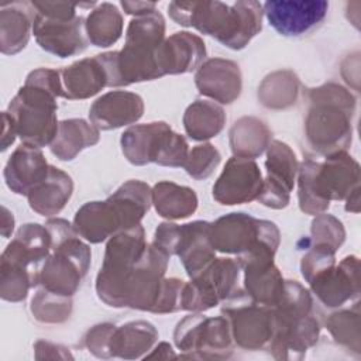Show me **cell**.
Instances as JSON below:
<instances>
[{
  "label": "cell",
  "instance_id": "cell-1",
  "mask_svg": "<svg viewBox=\"0 0 361 361\" xmlns=\"http://www.w3.org/2000/svg\"><path fill=\"white\" fill-rule=\"evenodd\" d=\"M169 17L179 25L193 27L213 37L224 47L238 51L262 30V4L254 0L223 1H172Z\"/></svg>",
  "mask_w": 361,
  "mask_h": 361
},
{
  "label": "cell",
  "instance_id": "cell-2",
  "mask_svg": "<svg viewBox=\"0 0 361 361\" xmlns=\"http://www.w3.org/2000/svg\"><path fill=\"white\" fill-rule=\"evenodd\" d=\"M62 93L61 71L38 68L28 73L7 109L21 144L37 148L51 145L59 126L56 100Z\"/></svg>",
  "mask_w": 361,
  "mask_h": 361
},
{
  "label": "cell",
  "instance_id": "cell-3",
  "mask_svg": "<svg viewBox=\"0 0 361 361\" xmlns=\"http://www.w3.org/2000/svg\"><path fill=\"white\" fill-rule=\"evenodd\" d=\"M305 140L319 155L347 151L353 140L355 97L344 86L327 82L306 90Z\"/></svg>",
  "mask_w": 361,
  "mask_h": 361
},
{
  "label": "cell",
  "instance_id": "cell-4",
  "mask_svg": "<svg viewBox=\"0 0 361 361\" xmlns=\"http://www.w3.org/2000/svg\"><path fill=\"white\" fill-rule=\"evenodd\" d=\"M165 18L158 10L135 17L127 27L123 49L99 54L109 73V87L162 78L157 52L165 39Z\"/></svg>",
  "mask_w": 361,
  "mask_h": 361
},
{
  "label": "cell",
  "instance_id": "cell-5",
  "mask_svg": "<svg viewBox=\"0 0 361 361\" xmlns=\"http://www.w3.org/2000/svg\"><path fill=\"white\" fill-rule=\"evenodd\" d=\"M152 204L148 183L130 179L103 202H87L75 214L72 226L79 237L99 244L114 234L141 224Z\"/></svg>",
  "mask_w": 361,
  "mask_h": 361
},
{
  "label": "cell",
  "instance_id": "cell-6",
  "mask_svg": "<svg viewBox=\"0 0 361 361\" xmlns=\"http://www.w3.org/2000/svg\"><path fill=\"white\" fill-rule=\"evenodd\" d=\"M274 312V336L268 345L275 360H300L316 345L320 322L313 312L312 292L298 281H285V288Z\"/></svg>",
  "mask_w": 361,
  "mask_h": 361
},
{
  "label": "cell",
  "instance_id": "cell-7",
  "mask_svg": "<svg viewBox=\"0 0 361 361\" xmlns=\"http://www.w3.org/2000/svg\"><path fill=\"white\" fill-rule=\"evenodd\" d=\"M296 176L300 210L317 216L330 207L331 200H345L360 188V164L347 151H340L323 162L305 159Z\"/></svg>",
  "mask_w": 361,
  "mask_h": 361
},
{
  "label": "cell",
  "instance_id": "cell-8",
  "mask_svg": "<svg viewBox=\"0 0 361 361\" xmlns=\"http://www.w3.org/2000/svg\"><path fill=\"white\" fill-rule=\"evenodd\" d=\"M52 237V250L39 271V285L62 296H73L87 275L92 252L73 226L65 219L45 223Z\"/></svg>",
  "mask_w": 361,
  "mask_h": 361
},
{
  "label": "cell",
  "instance_id": "cell-9",
  "mask_svg": "<svg viewBox=\"0 0 361 361\" xmlns=\"http://www.w3.org/2000/svg\"><path fill=\"white\" fill-rule=\"evenodd\" d=\"M120 144L126 159L135 166L154 162L179 168L185 165L189 154L185 137L175 133L165 121L131 126L121 134Z\"/></svg>",
  "mask_w": 361,
  "mask_h": 361
},
{
  "label": "cell",
  "instance_id": "cell-10",
  "mask_svg": "<svg viewBox=\"0 0 361 361\" xmlns=\"http://www.w3.org/2000/svg\"><path fill=\"white\" fill-rule=\"evenodd\" d=\"M168 262L169 255L165 251L154 243L148 244L144 255L123 276L104 303L111 307H130L152 313L161 295Z\"/></svg>",
  "mask_w": 361,
  "mask_h": 361
},
{
  "label": "cell",
  "instance_id": "cell-11",
  "mask_svg": "<svg viewBox=\"0 0 361 361\" xmlns=\"http://www.w3.org/2000/svg\"><path fill=\"white\" fill-rule=\"evenodd\" d=\"M173 343L182 353L179 357L188 360H227L234 345L228 319L207 317L202 312H192L176 324Z\"/></svg>",
  "mask_w": 361,
  "mask_h": 361
},
{
  "label": "cell",
  "instance_id": "cell-12",
  "mask_svg": "<svg viewBox=\"0 0 361 361\" xmlns=\"http://www.w3.org/2000/svg\"><path fill=\"white\" fill-rule=\"evenodd\" d=\"M221 314L231 326L234 344L243 350H268L275 322L272 307L252 300L245 290L237 289L223 302Z\"/></svg>",
  "mask_w": 361,
  "mask_h": 361
},
{
  "label": "cell",
  "instance_id": "cell-13",
  "mask_svg": "<svg viewBox=\"0 0 361 361\" xmlns=\"http://www.w3.org/2000/svg\"><path fill=\"white\" fill-rule=\"evenodd\" d=\"M240 269L237 259L214 258L190 282H185L182 310L206 312L223 303L238 289Z\"/></svg>",
  "mask_w": 361,
  "mask_h": 361
},
{
  "label": "cell",
  "instance_id": "cell-14",
  "mask_svg": "<svg viewBox=\"0 0 361 361\" xmlns=\"http://www.w3.org/2000/svg\"><path fill=\"white\" fill-rule=\"evenodd\" d=\"M148 247L141 224L120 231L109 238L103 264L96 276V293L104 302L116 289L123 276L142 257Z\"/></svg>",
  "mask_w": 361,
  "mask_h": 361
},
{
  "label": "cell",
  "instance_id": "cell-15",
  "mask_svg": "<svg viewBox=\"0 0 361 361\" xmlns=\"http://www.w3.org/2000/svg\"><path fill=\"white\" fill-rule=\"evenodd\" d=\"M51 250L52 237L45 224H23L3 251L0 268L28 274L39 285V271Z\"/></svg>",
  "mask_w": 361,
  "mask_h": 361
},
{
  "label": "cell",
  "instance_id": "cell-16",
  "mask_svg": "<svg viewBox=\"0 0 361 361\" xmlns=\"http://www.w3.org/2000/svg\"><path fill=\"white\" fill-rule=\"evenodd\" d=\"M265 168L267 178L257 200L269 209H285L289 204L299 168L293 149L286 142L272 140L267 148Z\"/></svg>",
  "mask_w": 361,
  "mask_h": 361
},
{
  "label": "cell",
  "instance_id": "cell-17",
  "mask_svg": "<svg viewBox=\"0 0 361 361\" xmlns=\"http://www.w3.org/2000/svg\"><path fill=\"white\" fill-rule=\"evenodd\" d=\"M276 224L247 213H228L210 226V243L214 251L243 255L251 251Z\"/></svg>",
  "mask_w": 361,
  "mask_h": 361
},
{
  "label": "cell",
  "instance_id": "cell-18",
  "mask_svg": "<svg viewBox=\"0 0 361 361\" xmlns=\"http://www.w3.org/2000/svg\"><path fill=\"white\" fill-rule=\"evenodd\" d=\"M269 25L283 37H300L317 28L327 16L324 0H268L262 4Z\"/></svg>",
  "mask_w": 361,
  "mask_h": 361
},
{
  "label": "cell",
  "instance_id": "cell-19",
  "mask_svg": "<svg viewBox=\"0 0 361 361\" xmlns=\"http://www.w3.org/2000/svg\"><path fill=\"white\" fill-rule=\"evenodd\" d=\"M32 34L44 51L59 58L82 54L89 45L86 18L82 16L75 18H51L35 11Z\"/></svg>",
  "mask_w": 361,
  "mask_h": 361
},
{
  "label": "cell",
  "instance_id": "cell-20",
  "mask_svg": "<svg viewBox=\"0 0 361 361\" xmlns=\"http://www.w3.org/2000/svg\"><path fill=\"white\" fill-rule=\"evenodd\" d=\"M262 173L254 159L231 157L213 186V197L223 206L257 200L262 189Z\"/></svg>",
  "mask_w": 361,
  "mask_h": 361
},
{
  "label": "cell",
  "instance_id": "cell-21",
  "mask_svg": "<svg viewBox=\"0 0 361 361\" xmlns=\"http://www.w3.org/2000/svg\"><path fill=\"white\" fill-rule=\"evenodd\" d=\"M310 290L326 307H340L360 295V259L344 257L338 265L326 271L310 283Z\"/></svg>",
  "mask_w": 361,
  "mask_h": 361
},
{
  "label": "cell",
  "instance_id": "cell-22",
  "mask_svg": "<svg viewBox=\"0 0 361 361\" xmlns=\"http://www.w3.org/2000/svg\"><path fill=\"white\" fill-rule=\"evenodd\" d=\"M195 83L200 94L220 104H231L241 93L243 78L234 61L212 58L196 71Z\"/></svg>",
  "mask_w": 361,
  "mask_h": 361
},
{
  "label": "cell",
  "instance_id": "cell-23",
  "mask_svg": "<svg viewBox=\"0 0 361 361\" xmlns=\"http://www.w3.org/2000/svg\"><path fill=\"white\" fill-rule=\"evenodd\" d=\"M204 58V41L189 31H179L165 38L157 52L161 76L193 72L200 68Z\"/></svg>",
  "mask_w": 361,
  "mask_h": 361
},
{
  "label": "cell",
  "instance_id": "cell-24",
  "mask_svg": "<svg viewBox=\"0 0 361 361\" xmlns=\"http://www.w3.org/2000/svg\"><path fill=\"white\" fill-rule=\"evenodd\" d=\"M144 114V100L140 94L113 90L96 99L89 110L90 123L99 130H114L137 123Z\"/></svg>",
  "mask_w": 361,
  "mask_h": 361
},
{
  "label": "cell",
  "instance_id": "cell-25",
  "mask_svg": "<svg viewBox=\"0 0 361 361\" xmlns=\"http://www.w3.org/2000/svg\"><path fill=\"white\" fill-rule=\"evenodd\" d=\"M244 271V290L259 305L275 306L285 288V279L271 257L237 258Z\"/></svg>",
  "mask_w": 361,
  "mask_h": 361
},
{
  "label": "cell",
  "instance_id": "cell-26",
  "mask_svg": "<svg viewBox=\"0 0 361 361\" xmlns=\"http://www.w3.org/2000/svg\"><path fill=\"white\" fill-rule=\"evenodd\" d=\"M48 171L49 165L41 148L21 144L8 157L3 175L11 192L27 196L47 178Z\"/></svg>",
  "mask_w": 361,
  "mask_h": 361
},
{
  "label": "cell",
  "instance_id": "cell-27",
  "mask_svg": "<svg viewBox=\"0 0 361 361\" xmlns=\"http://www.w3.org/2000/svg\"><path fill=\"white\" fill-rule=\"evenodd\" d=\"M210 226L212 223L204 220L179 226L175 255L179 257L189 278L200 274L216 258V251L210 243Z\"/></svg>",
  "mask_w": 361,
  "mask_h": 361
},
{
  "label": "cell",
  "instance_id": "cell-28",
  "mask_svg": "<svg viewBox=\"0 0 361 361\" xmlns=\"http://www.w3.org/2000/svg\"><path fill=\"white\" fill-rule=\"evenodd\" d=\"M62 97L68 100H83L109 87V73L100 58H85L61 69Z\"/></svg>",
  "mask_w": 361,
  "mask_h": 361
},
{
  "label": "cell",
  "instance_id": "cell-29",
  "mask_svg": "<svg viewBox=\"0 0 361 361\" xmlns=\"http://www.w3.org/2000/svg\"><path fill=\"white\" fill-rule=\"evenodd\" d=\"M35 8L31 1H13L0 7V49L4 55L23 51L30 39Z\"/></svg>",
  "mask_w": 361,
  "mask_h": 361
},
{
  "label": "cell",
  "instance_id": "cell-30",
  "mask_svg": "<svg viewBox=\"0 0 361 361\" xmlns=\"http://www.w3.org/2000/svg\"><path fill=\"white\" fill-rule=\"evenodd\" d=\"M73 193V180L62 169L49 165L47 178L38 183L28 195L30 207L44 217L61 213Z\"/></svg>",
  "mask_w": 361,
  "mask_h": 361
},
{
  "label": "cell",
  "instance_id": "cell-31",
  "mask_svg": "<svg viewBox=\"0 0 361 361\" xmlns=\"http://www.w3.org/2000/svg\"><path fill=\"white\" fill-rule=\"evenodd\" d=\"M158 340V330L145 320L128 322L123 326H116L110 340L111 358L137 360L144 358Z\"/></svg>",
  "mask_w": 361,
  "mask_h": 361
},
{
  "label": "cell",
  "instance_id": "cell-32",
  "mask_svg": "<svg viewBox=\"0 0 361 361\" xmlns=\"http://www.w3.org/2000/svg\"><path fill=\"white\" fill-rule=\"evenodd\" d=\"M100 140V130L83 118L62 120L56 135L49 145L51 152L61 161H72L85 148L93 147Z\"/></svg>",
  "mask_w": 361,
  "mask_h": 361
},
{
  "label": "cell",
  "instance_id": "cell-33",
  "mask_svg": "<svg viewBox=\"0 0 361 361\" xmlns=\"http://www.w3.org/2000/svg\"><path fill=\"white\" fill-rule=\"evenodd\" d=\"M272 133L268 126L252 116L238 118L228 131V142L234 157L255 159L271 144Z\"/></svg>",
  "mask_w": 361,
  "mask_h": 361
},
{
  "label": "cell",
  "instance_id": "cell-34",
  "mask_svg": "<svg viewBox=\"0 0 361 361\" xmlns=\"http://www.w3.org/2000/svg\"><path fill=\"white\" fill-rule=\"evenodd\" d=\"M197 196L192 188L169 180H161L152 188V204L158 216L168 220H182L197 209Z\"/></svg>",
  "mask_w": 361,
  "mask_h": 361
},
{
  "label": "cell",
  "instance_id": "cell-35",
  "mask_svg": "<svg viewBox=\"0 0 361 361\" xmlns=\"http://www.w3.org/2000/svg\"><path fill=\"white\" fill-rule=\"evenodd\" d=\"M226 124L224 109L207 99H197L183 113L186 134L195 141H206L221 133Z\"/></svg>",
  "mask_w": 361,
  "mask_h": 361
},
{
  "label": "cell",
  "instance_id": "cell-36",
  "mask_svg": "<svg viewBox=\"0 0 361 361\" xmlns=\"http://www.w3.org/2000/svg\"><path fill=\"white\" fill-rule=\"evenodd\" d=\"M89 42L94 47L107 48L116 44L123 34V16L116 4H97L86 18Z\"/></svg>",
  "mask_w": 361,
  "mask_h": 361
},
{
  "label": "cell",
  "instance_id": "cell-37",
  "mask_svg": "<svg viewBox=\"0 0 361 361\" xmlns=\"http://www.w3.org/2000/svg\"><path fill=\"white\" fill-rule=\"evenodd\" d=\"M300 82L292 71H276L268 75L258 87V99L268 109L282 110L295 104Z\"/></svg>",
  "mask_w": 361,
  "mask_h": 361
},
{
  "label": "cell",
  "instance_id": "cell-38",
  "mask_svg": "<svg viewBox=\"0 0 361 361\" xmlns=\"http://www.w3.org/2000/svg\"><path fill=\"white\" fill-rule=\"evenodd\" d=\"M326 327L333 340L355 353H361V334H360V306L355 302L354 307L331 313L326 320Z\"/></svg>",
  "mask_w": 361,
  "mask_h": 361
},
{
  "label": "cell",
  "instance_id": "cell-39",
  "mask_svg": "<svg viewBox=\"0 0 361 361\" xmlns=\"http://www.w3.org/2000/svg\"><path fill=\"white\" fill-rule=\"evenodd\" d=\"M31 313L34 319L41 323H63L71 317L72 298L62 296L41 288L31 300Z\"/></svg>",
  "mask_w": 361,
  "mask_h": 361
},
{
  "label": "cell",
  "instance_id": "cell-40",
  "mask_svg": "<svg viewBox=\"0 0 361 361\" xmlns=\"http://www.w3.org/2000/svg\"><path fill=\"white\" fill-rule=\"evenodd\" d=\"M221 161L220 151L210 142H203L189 149L183 165L186 173L196 180L207 179Z\"/></svg>",
  "mask_w": 361,
  "mask_h": 361
},
{
  "label": "cell",
  "instance_id": "cell-41",
  "mask_svg": "<svg viewBox=\"0 0 361 361\" xmlns=\"http://www.w3.org/2000/svg\"><path fill=\"white\" fill-rule=\"evenodd\" d=\"M336 265V250L329 245L312 244L300 259V272L307 283Z\"/></svg>",
  "mask_w": 361,
  "mask_h": 361
},
{
  "label": "cell",
  "instance_id": "cell-42",
  "mask_svg": "<svg viewBox=\"0 0 361 361\" xmlns=\"http://www.w3.org/2000/svg\"><path fill=\"white\" fill-rule=\"evenodd\" d=\"M310 233L312 244L329 245L336 251L343 245L345 240V230L343 223L337 217L326 213H320L313 219Z\"/></svg>",
  "mask_w": 361,
  "mask_h": 361
},
{
  "label": "cell",
  "instance_id": "cell-43",
  "mask_svg": "<svg viewBox=\"0 0 361 361\" xmlns=\"http://www.w3.org/2000/svg\"><path fill=\"white\" fill-rule=\"evenodd\" d=\"M116 324L113 323H100L89 329L83 336V345L97 358L109 360L110 355V340L114 331Z\"/></svg>",
  "mask_w": 361,
  "mask_h": 361
},
{
  "label": "cell",
  "instance_id": "cell-44",
  "mask_svg": "<svg viewBox=\"0 0 361 361\" xmlns=\"http://www.w3.org/2000/svg\"><path fill=\"white\" fill-rule=\"evenodd\" d=\"M185 281L178 278H165L161 289V295L152 313L165 314L182 310V293Z\"/></svg>",
  "mask_w": 361,
  "mask_h": 361
},
{
  "label": "cell",
  "instance_id": "cell-45",
  "mask_svg": "<svg viewBox=\"0 0 361 361\" xmlns=\"http://www.w3.org/2000/svg\"><path fill=\"white\" fill-rule=\"evenodd\" d=\"M35 11L41 16L51 17V18H75L78 7H92L94 3L90 4H79L71 1H31Z\"/></svg>",
  "mask_w": 361,
  "mask_h": 361
},
{
  "label": "cell",
  "instance_id": "cell-46",
  "mask_svg": "<svg viewBox=\"0 0 361 361\" xmlns=\"http://www.w3.org/2000/svg\"><path fill=\"white\" fill-rule=\"evenodd\" d=\"M35 350V358L37 360H44V358H56V360H66V358H73V355L68 351L69 348L48 343V341H37L34 345Z\"/></svg>",
  "mask_w": 361,
  "mask_h": 361
},
{
  "label": "cell",
  "instance_id": "cell-47",
  "mask_svg": "<svg viewBox=\"0 0 361 361\" xmlns=\"http://www.w3.org/2000/svg\"><path fill=\"white\" fill-rule=\"evenodd\" d=\"M121 7L124 8V11L130 16H135V17H141L145 14H149L152 11H155L157 8V3L154 1H127L123 0Z\"/></svg>",
  "mask_w": 361,
  "mask_h": 361
},
{
  "label": "cell",
  "instance_id": "cell-48",
  "mask_svg": "<svg viewBox=\"0 0 361 361\" xmlns=\"http://www.w3.org/2000/svg\"><path fill=\"white\" fill-rule=\"evenodd\" d=\"M1 118H3V134H1V151H6L16 140L17 134L11 121V117L7 111L1 113Z\"/></svg>",
  "mask_w": 361,
  "mask_h": 361
},
{
  "label": "cell",
  "instance_id": "cell-49",
  "mask_svg": "<svg viewBox=\"0 0 361 361\" xmlns=\"http://www.w3.org/2000/svg\"><path fill=\"white\" fill-rule=\"evenodd\" d=\"M145 360L151 358H161V360H168V358H176V354L172 351V347L168 343H159L151 354H147L144 357Z\"/></svg>",
  "mask_w": 361,
  "mask_h": 361
},
{
  "label": "cell",
  "instance_id": "cell-50",
  "mask_svg": "<svg viewBox=\"0 0 361 361\" xmlns=\"http://www.w3.org/2000/svg\"><path fill=\"white\" fill-rule=\"evenodd\" d=\"M13 230H14L13 213L6 206H1V235L4 238H8Z\"/></svg>",
  "mask_w": 361,
  "mask_h": 361
},
{
  "label": "cell",
  "instance_id": "cell-51",
  "mask_svg": "<svg viewBox=\"0 0 361 361\" xmlns=\"http://www.w3.org/2000/svg\"><path fill=\"white\" fill-rule=\"evenodd\" d=\"M345 210L358 213L360 212V188H357L347 199H345Z\"/></svg>",
  "mask_w": 361,
  "mask_h": 361
}]
</instances>
